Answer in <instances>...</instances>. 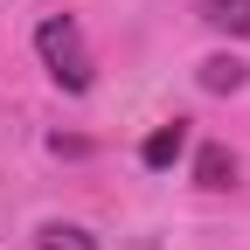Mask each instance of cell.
<instances>
[{"label":"cell","mask_w":250,"mask_h":250,"mask_svg":"<svg viewBox=\"0 0 250 250\" xmlns=\"http://www.w3.org/2000/svg\"><path fill=\"white\" fill-rule=\"evenodd\" d=\"M195 188H208V195L236 188V160H229V146H202V153H195Z\"/></svg>","instance_id":"3957f363"},{"label":"cell","mask_w":250,"mask_h":250,"mask_svg":"<svg viewBox=\"0 0 250 250\" xmlns=\"http://www.w3.org/2000/svg\"><path fill=\"white\" fill-rule=\"evenodd\" d=\"M35 56H42V70L56 77V90H70V98H83L90 77H98L90 42H83V28H77L70 14H42V28H35Z\"/></svg>","instance_id":"6da1fadb"},{"label":"cell","mask_w":250,"mask_h":250,"mask_svg":"<svg viewBox=\"0 0 250 250\" xmlns=\"http://www.w3.org/2000/svg\"><path fill=\"white\" fill-rule=\"evenodd\" d=\"M202 90H215V98L243 90V62H236V56H208V62H202Z\"/></svg>","instance_id":"8992f818"},{"label":"cell","mask_w":250,"mask_h":250,"mask_svg":"<svg viewBox=\"0 0 250 250\" xmlns=\"http://www.w3.org/2000/svg\"><path fill=\"white\" fill-rule=\"evenodd\" d=\"M181 153H188V118H167V125H153V132H146L139 160L160 174V167H174V160H181Z\"/></svg>","instance_id":"7a4b0ae2"},{"label":"cell","mask_w":250,"mask_h":250,"mask_svg":"<svg viewBox=\"0 0 250 250\" xmlns=\"http://www.w3.org/2000/svg\"><path fill=\"white\" fill-rule=\"evenodd\" d=\"M35 250H98V236H90L83 223H42L35 229Z\"/></svg>","instance_id":"5b68a950"},{"label":"cell","mask_w":250,"mask_h":250,"mask_svg":"<svg viewBox=\"0 0 250 250\" xmlns=\"http://www.w3.org/2000/svg\"><path fill=\"white\" fill-rule=\"evenodd\" d=\"M208 28H223V35H250V0H188Z\"/></svg>","instance_id":"277c9868"}]
</instances>
